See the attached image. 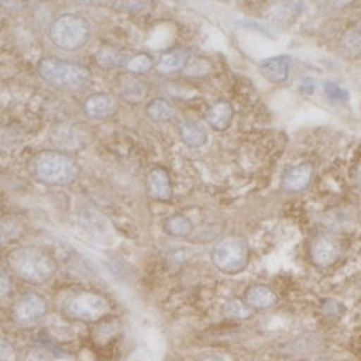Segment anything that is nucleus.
Wrapping results in <instances>:
<instances>
[{
  "mask_svg": "<svg viewBox=\"0 0 361 361\" xmlns=\"http://www.w3.org/2000/svg\"><path fill=\"white\" fill-rule=\"evenodd\" d=\"M29 172L39 183L49 187H67L80 177V165L63 152L42 150L32 157Z\"/></svg>",
  "mask_w": 361,
  "mask_h": 361,
  "instance_id": "f257e3e1",
  "label": "nucleus"
},
{
  "mask_svg": "<svg viewBox=\"0 0 361 361\" xmlns=\"http://www.w3.org/2000/svg\"><path fill=\"white\" fill-rule=\"evenodd\" d=\"M8 268L16 273L20 280L30 285H42L49 281L57 271L52 255L40 248L24 247L11 252L7 258Z\"/></svg>",
  "mask_w": 361,
  "mask_h": 361,
  "instance_id": "f03ea898",
  "label": "nucleus"
},
{
  "mask_svg": "<svg viewBox=\"0 0 361 361\" xmlns=\"http://www.w3.org/2000/svg\"><path fill=\"white\" fill-rule=\"evenodd\" d=\"M37 72L42 80L49 83L50 87L59 90H80L87 83L90 82L92 72L89 67L82 66V63L68 62L59 57H44L40 59Z\"/></svg>",
  "mask_w": 361,
  "mask_h": 361,
  "instance_id": "7ed1b4c3",
  "label": "nucleus"
},
{
  "mask_svg": "<svg viewBox=\"0 0 361 361\" xmlns=\"http://www.w3.org/2000/svg\"><path fill=\"white\" fill-rule=\"evenodd\" d=\"M49 37L55 47L66 52H75L89 42L90 24L78 13H62L50 25Z\"/></svg>",
  "mask_w": 361,
  "mask_h": 361,
  "instance_id": "20e7f679",
  "label": "nucleus"
},
{
  "mask_svg": "<svg viewBox=\"0 0 361 361\" xmlns=\"http://www.w3.org/2000/svg\"><path fill=\"white\" fill-rule=\"evenodd\" d=\"M250 260V245L243 237L230 235L221 238L212 248V262L226 275H237L243 271Z\"/></svg>",
  "mask_w": 361,
  "mask_h": 361,
  "instance_id": "39448f33",
  "label": "nucleus"
},
{
  "mask_svg": "<svg viewBox=\"0 0 361 361\" xmlns=\"http://www.w3.org/2000/svg\"><path fill=\"white\" fill-rule=\"evenodd\" d=\"M62 312L66 317L82 323H97L107 317L110 305L105 296L94 291H77L63 302Z\"/></svg>",
  "mask_w": 361,
  "mask_h": 361,
  "instance_id": "423d86ee",
  "label": "nucleus"
},
{
  "mask_svg": "<svg viewBox=\"0 0 361 361\" xmlns=\"http://www.w3.org/2000/svg\"><path fill=\"white\" fill-rule=\"evenodd\" d=\"M50 140L59 148V152L71 154V152L82 150L89 145V133L80 123L66 122L54 127L52 133H50Z\"/></svg>",
  "mask_w": 361,
  "mask_h": 361,
  "instance_id": "0eeeda50",
  "label": "nucleus"
},
{
  "mask_svg": "<svg viewBox=\"0 0 361 361\" xmlns=\"http://www.w3.org/2000/svg\"><path fill=\"white\" fill-rule=\"evenodd\" d=\"M12 313L13 320L20 326H34L47 314V302L42 295L30 291L17 300Z\"/></svg>",
  "mask_w": 361,
  "mask_h": 361,
  "instance_id": "6e6552de",
  "label": "nucleus"
},
{
  "mask_svg": "<svg viewBox=\"0 0 361 361\" xmlns=\"http://www.w3.org/2000/svg\"><path fill=\"white\" fill-rule=\"evenodd\" d=\"M78 225H80L83 233H85L92 242L100 245H107L109 242H112L115 235L109 220L105 219L104 215H100L99 212H85V214H82L80 219H78Z\"/></svg>",
  "mask_w": 361,
  "mask_h": 361,
  "instance_id": "1a4fd4ad",
  "label": "nucleus"
},
{
  "mask_svg": "<svg viewBox=\"0 0 361 361\" xmlns=\"http://www.w3.org/2000/svg\"><path fill=\"white\" fill-rule=\"evenodd\" d=\"M118 100L112 94H92L83 102V112L92 120H105L117 114Z\"/></svg>",
  "mask_w": 361,
  "mask_h": 361,
  "instance_id": "9d476101",
  "label": "nucleus"
},
{
  "mask_svg": "<svg viewBox=\"0 0 361 361\" xmlns=\"http://www.w3.org/2000/svg\"><path fill=\"white\" fill-rule=\"evenodd\" d=\"M147 190L157 202H170L173 195L172 178L164 166H154L147 175Z\"/></svg>",
  "mask_w": 361,
  "mask_h": 361,
  "instance_id": "9b49d317",
  "label": "nucleus"
},
{
  "mask_svg": "<svg viewBox=\"0 0 361 361\" xmlns=\"http://www.w3.org/2000/svg\"><path fill=\"white\" fill-rule=\"evenodd\" d=\"M310 257L317 267H330L340 257V245L331 237H317L310 245Z\"/></svg>",
  "mask_w": 361,
  "mask_h": 361,
  "instance_id": "f8f14e48",
  "label": "nucleus"
},
{
  "mask_svg": "<svg viewBox=\"0 0 361 361\" xmlns=\"http://www.w3.org/2000/svg\"><path fill=\"white\" fill-rule=\"evenodd\" d=\"M313 172L314 170L312 164H298L291 166V169L286 170L283 177H281V188L290 193L303 192L312 183Z\"/></svg>",
  "mask_w": 361,
  "mask_h": 361,
  "instance_id": "ddd939ff",
  "label": "nucleus"
},
{
  "mask_svg": "<svg viewBox=\"0 0 361 361\" xmlns=\"http://www.w3.org/2000/svg\"><path fill=\"white\" fill-rule=\"evenodd\" d=\"M291 67L290 55H275V57H268L260 62L262 75L271 83H283L288 80Z\"/></svg>",
  "mask_w": 361,
  "mask_h": 361,
  "instance_id": "4468645a",
  "label": "nucleus"
},
{
  "mask_svg": "<svg viewBox=\"0 0 361 361\" xmlns=\"http://www.w3.org/2000/svg\"><path fill=\"white\" fill-rule=\"evenodd\" d=\"M231 120H233V107L226 100L215 102L207 112V123L215 132H225L231 125Z\"/></svg>",
  "mask_w": 361,
  "mask_h": 361,
  "instance_id": "2eb2a0df",
  "label": "nucleus"
},
{
  "mask_svg": "<svg viewBox=\"0 0 361 361\" xmlns=\"http://www.w3.org/2000/svg\"><path fill=\"white\" fill-rule=\"evenodd\" d=\"M276 293L270 286L253 285L245 291V303L252 310H268L276 303Z\"/></svg>",
  "mask_w": 361,
  "mask_h": 361,
  "instance_id": "dca6fc26",
  "label": "nucleus"
},
{
  "mask_svg": "<svg viewBox=\"0 0 361 361\" xmlns=\"http://www.w3.org/2000/svg\"><path fill=\"white\" fill-rule=\"evenodd\" d=\"M178 128L182 142L190 148H200L208 140L205 125L198 122V120H185V122L180 123Z\"/></svg>",
  "mask_w": 361,
  "mask_h": 361,
  "instance_id": "f3484780",
  "label": "nucleus"
},
{
  "mask_svg": "<svg viewBox=\"0 0 361 361\" xmlns=\"http://www.w3.org/2000/svg\"><path fill=\"white\" fill-rule=\"evenodd\" d=\"M190 54L188 50L183 49H177V50H170V52H165L157 62V71L161 73H172V72H178L188 63Z\"/></svg>",
  "mask_w": 361,
  "mask_h": 361,
  "instance_id": "a211bd4d",
  "label": "nucleus"
},
{
  "mask_svg": "<svg viewBox=\"0 0 361 361\" xmlns=\"http://www.w3.org/2000/svg\"><path fill=\"white\" fill-rule=\"evenodd\" d=\"M130 57H127V54H123L120 49L115 47H109V45H104L97 50L95 54V62L97 66L104 67V68H120L127 66Z\"/></svg>",
  "mask_w": 361,
  "mask_h": 361,
  "instance_id": "6ab92c4d",
  "label": "nucleus"
},
{
  "mask_svg": "<svg viewBox=\"0 0 361 361\" xmlns=\"http://www.w3.org/2000/svg\"><path fill=\"white\" fill-rule=\"evenodd\" d=\"M145 115L154 122H170L177 115V110L169 100L165 99H154L147 104Z\"/></svg>",
  "mask_w": 361,
  "mask_h": 361,
  "instance_id": "aec40b11",
  "label": "nucleus"
},
{
  "mask_svg": "<svg viewBox=\"0 0 361 361\" xmlns=\"http://www.w3.org/2000/svg\"><path fill=\"white\" fill-rule=\"evenodd\" d=\"M120 94L125 100L132 102V104H140L147 97V85L138 78L127 75L122 78V83H120Z\"/></svg>",
  "mask_w": 361,
  "mask_h": 361,
  "instance_id": "412c9836",
  "label": "nucleus"
},
{
  "mask_svg": "<svg viewBox=\"0 0 361 361\" xmlns=\"http://www.w3.org/2000/svg\"><path fill=\"white\" fill-rule=\"evenodd\" d=\"M164 228L170 237L185 238L193 231V224L192 220L187 219L185 215H172L165 220Z\"/></svg>",
  "mask_w": 361,
  "mask_h": 361,
  "instance_id": "4be33fe9",
  "label": "nucleus"
},
{
  "mask_svg": "<svg viewBox=\"0 0 361 361\" xmlns=\"http://www.w3.org/2000/svg\"><path fill=\"white\" fill-rule=\"evenodd\" d=\"M252 312L253 310L238 298H231L224 305V314L231 320H247L252 317Z\"/></svg>",
  "mask_w": 361,
  "mask_h": 361,
  "instance_id": "5701e85b",
  "label": "nucleus"
},
{
  "mask_svg": "<svg viewBox=\"0 0 361 361\" xmlns=\"http://www.w3.org/2000/svg\"><path fill=\"white\" fill-rule=\"evenodd\" d=\"M152 68H154V59L147 54L133 55L125 66V71L128 73H135V75H143V73L150 72Z\"/></svg>",
  "mask_w": 361,
  "mask_h": 361,
  "instance_id": "b1692460",
  "label": "nucleus"
},
{
  "mask_svg": "<svg viewBox=\"0 0 361 361\" xmlns=\"http://www.w3.org/2000/svg\"><path fill=\"white\" fill-rule=\"evenodd\" d=\"M323 92H325L328 100L335 102V104H343V102H348L350 99L348 90L343 89V87L336 85L335 82H330V80L323 83Z\"/></svg>",
  "mask_w": 361,
  "mask_h": 361,
  "instance_id": "393cba45",
  "label": "nucleus"
},
{
  "mask_svg": "<svg viewBox=\"0 0 361 361\" xmlns=\"http://www.w3.org/2000/svg\"><path fill=\"white\" fill-rule=\"evenodd\" d=\"M343 50L346 52H360L361 50V29L358 27H353L346 32L343 37Z\"/></svg>",
  "mask_w": 361,
  "mask_h": 361,
  "instance_id": "a878e982",
  "label": "nucleus"
},
{
  "mask_svg": "<svg viewBox=\"0 0 361 361\" xmlns=\"http://www.w3.org/2000/svg\"><path fill=\"white\" fill-rule=\"evenodd\" d=\"M109 6H112L114 11L135 13L147 11V7H150V2H140V0H137V2H112Z\"/></svg>",
  "mask_w": 361,
  "mask_h": 361,
  "instance_id": "bb28decb",
  "label": "nucleus"
},
{
  "mask_svg": "<svg viewBox=\"0 0 361 361\" xmlns=\"http://www.w3.org/2000/svg\"><path fill=\"white\" fill-rule=\"evenodd\" d=\"M25 361H52V353L44 346H34L27 353Z\"/></svg>",
  "mask_w": 361,
  "mask_h": 361,
  "instance_id": "cd10ccee",
  "label": "nucleus"
},
{
  "mask_svg": "<svg viewBox=\"0 0 361 361\" xmlns=\"http://www.w3.org/2000/svg\"><path fill=\"white\" fill-rule=\"evenodd\" d=\"M0 360L2 361H17V353L13 346L7 340H2L0 343Z\"/></svg>",
  "mask_w": 361,
  "mask_h": 361,
  "instance_id": "c85d7f7f",
  "label": "nucleus"
},
{
  "mask_svg": "<svg viewBox=\"0 0 361 361\" xmlns=\"http://www.w3.org/2000/svg\"><path fill=\"white\" fill-rule=\"evenodd\" d=\"M0 293H2V298H6L7 295H11L12 291V280L8 276L6 267H2V276H0Z\"/></svg>",
  "mask_w": 361,
  "mask_h": 361,
  "instance_id": "c756f323",
  "label": "nucleus"
},
{
  "mask_svg": "<svg viewBox=\"0 0 361 361\" xmlns=\"http://www.w3.org/2000/svg\"><path fill=\"white\" fill-rule=\"evenodd\" d=\"M300 90H302L303 94H313L314 83L310 80V78H305V80L300 82Z\"/></svg>",
  "mask_w": 361,
  "mask_h": 361,
  "instance_id": "7c9ffc66",
  "label": "nucleus"
},
{
  "mask_svg": "<svg viewBox=\"0 0 361 361\" xmlns=\"http://www.w3.org/2000/svg\"><path fill=\"white\" fill-rule=\"evenodd\" d=\"M200 361H224V360L219 358V356H208V358H203Z\"/></svg>",
  "mask_w": 361,
  "mask_h": 361,
  "instance_id": "2f4dec72",
  "label": "nucleus"
},
{
  "mask_svg": "<svg viewBox=\"0 0 361 361\" xmlns=\"http://www.w3.org/2000/svg\"><path fill=\"white\" fill-rule=\"evenodd\" d=\"M318 361H328V360H318Z\"/></svg>",
  "mask_w": 361,
  "mask_h": 361,
  "instance_id": "473e14b6",
  "label": "nucleus"
}]
</instances>
